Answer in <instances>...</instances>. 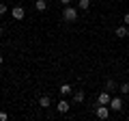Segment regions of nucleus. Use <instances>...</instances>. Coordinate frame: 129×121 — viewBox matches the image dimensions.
Returning <instances> with one entry per match:
<instances>
[{
  "label": "nucleus",
  "mask_w": 129,
  "mask_h": 121,
  "mask_svg": "<svg viewBox=\"0 0 129 121\" xmlns=\"http://www.w3.org/2000/svg\"><path fill=\"white\" fill-rule=\"evenodd\" d=\"M62 19H64V22H75V19H78V7L67 5L64 11H62Z\"/></svg>",
  "instance_id": "nucleus-1"
},
{
  "label": "nucleus",
  "mask_w": 129,
  "mask_h": 121,
  "mask_svg": "<svg viewBox=\"0 0 129 121\" xmlns=\"http://www.w3.org/2000/svg\"><path fill=\"white\" fill-rule=\"evenodd\" d=\"M95 117H97V119H108V117H110V106H106V104H97Z\"/></svg>",
  "instance_id": "nucleus-2"
},
{
  "label": "nucleus",
  "mask_w": 129,
  "mask_h": 121,
  "mask_svg": "<svg viewBox=\"0 0 129 121\" xmlns=\"http://www.w3.org/2000/svg\"><path fill=\"white\" fill-rule=\"evenodd\" d=\"M110 99H112V95H110V91H108V89L97 95V104H106V106H110Z\"/></svg>",
  "instance_id": "nucleus-3"
},
{
  "label": "nucleus",
  "mask_w": 129,
  "mask_h": 121,
  "mask_svg": "<svg viewBox=\"0 0 129 121\" xmlns=\"http://www.w3.org/2000/svg\"><path fill=\"white\" fill-rule=\"evenodd\" d=\"M110 110L120 112V110H123V99H120V97H112L110 99Z\"/></svg>",
  "instance_id": "nucleus-4"
},
{
  "label": "nucleus",
  "mask_w": 129,
  "mask_h": 121,
  "mask_svg": "<svg viewBox=\"0 0 129 121\" xmlns=\"http://www.w3.org/2000/svg\"><path fill=\"white\" fill-rule=\"evenodd\" d=\"M11 15H13V19H24V15H26V9H24L22 5H17V7H13Z\"/></svg>",
  "instance_id": "nucleus-5"
},
{
  "label": "nucleus",
  "mask_w": 129,
  "mask_h": 121,
  "mask_svg": "<svg viewBox=\"0 0 129 121\" xmlns=\"http://www.w3.org/2000/svg\"><path fill=\"white\" fill-rule=\"evenodd\" d=\"M69 108H71V104L67 102V99H60V102L56 104V110H58V112H62V115H64V112H69Z\"/></svg>",
  "instance_id": "nucleus-6"
},
{
  "label": "nucleus",
  "mask_w": 129,
  "mask_h": 121,
  "mask_svg": "<svg viewBox=\"0 0 129 121\" xmlns=\"http://www.w3.org/2000/svg\"><path fill=\"white\" fill-rule=\"evenodd\" d=\"M60 95H64V97H67V95H73V87H71L69 82H64V84H60Z\"/></svg>",
  "instance_id": "nucleus-7"
},
{
  "label": "nucleus",
  "mask_w": 129,
  "mask_h": 121,
  "mask_svg": "<svg viewBox=\"0 0 129 121\" xmlns=\"http://www.w3.org/2000/svg\"><path fill=\"white\" fill-rule=\"evenodd\" d=\"M50 106H52L50 95H41V97H39V108H50Z\"/></svg>",
  "instance_id": "nucleus-8"
},
{
  "label": "nucleus",
  "mask_w": 129,
  "mask_h": 121,
  "mask_svg": "<svg viewBox=\"0 0 129 121\" xmlns=\"http://www.w3.org/2000/svg\"><path fill=\"white\" fill-rule=\"evenodd\" d=\"M84 97H86V95H84V91H82V89L73 91V102H75V104H82V102H84Z\"/></svg>",
  "instance_id": "nucleus-9"
},
{
  "label": "nucleus",
  "mask_w": 129,
  "mask_h": 121,
  "mask_svg": "<svg viewBox=\"0 0 129 121\" xmlns=\"http://www.w3.org/2000/svg\"><path fill=\"white\" fill-rule=\"evenodd\" d=\"M35 9H37L39 13H43V11L47 9V0H37V2H35Z\"/></svg>",
  "instance_id": "nucleus-10"
},
{
  "label": "nucleus",
  "mask_w": 129,
  "mask_h": 121,
  "mask_svg": "<svg viewBox=\"0 0 129 121\" xmlns=\"http://www.w3.org/2000/svg\"><path fill=\"white\" fill-rule=\"evenodd\" d=\"M114 33H116V37H118V39H125V37H127V26L123 24V26H118V28H116Z\"/></svg>",
  "instance_id": "nucleus-11"
},
{
  "label": "nucleus",
  "mask_w": 129,
  "mask_h": 121,
  "mask_svg": "<svg viewBox=\"0 0 129 121\" xmlns=\"http://www.w3.org/2000/svg\"><path fill=\"white\" fill-rule=\"evenodd\" d=\"M78 9L80 11H88L90 9V0H78Z\"/></svg>",
  "instance_id": "nucleus-12"
},
{
  "label": "nucleus",
  "mask_w": 129,
  "mask_h": 121,
  "mask_svg": "<svg viewBox=\"0 0 129 121\" xmlns=\"http://www.w3.org/2000/svg\"><path fill=\"white\" fill-rule=\"evenodd\" d=\"M118 91H120L123 95H127V93H129V82H123V84L118 87Z\"/></svg>",
  "instance_id": "nucleus-13"
},
{
  "label": "nucleus",
  "mask_w": 129,
  "mask_h": 121,
  "mask_svg": "<svg viewBox=\"0 0 129 121\" xmlns=\"http://www.w3.org/2000/svg\"><path fill=\"white\" fill-rule=\"evenodd\" d=\"M106 89H108V91H114V89H116V82H114V80H108V82H106Z\"/></svg>",
  "instance_id": "nucleus-14"
},
{
  "label": "nucleus",
  "mask_w": 129,
  "mask_h": 121,
  "mask_svg": "<svg viewBox=\"0 0 129 121\" xmlns=\"http://www.w3.org/2000/svg\"><path fill=\"white\" fill-rule=\"evenodd\" d=\"M7 11H9V7H7V2L2 0V2H0V15H5Z\"/></svg>",
  "instance_id": "nucleus-15"
},
{
  "label": "nucleus",
  "mask_w": 129,
  "mask_h": 121,
  "mask_svg": "<svg viewBox=\"0 0 129 121\" xmlns=\"http://www.w3.org/2000/svg\"><path fill=\"white\" fill-rule=\"evenodd\" d=\"M7 119H9V115H7L5 110H0V121H7Z\"/></svg>",
  "instance_id": "nucleus-16"
},
{
  "label": "nucleus",
  "mask_w": 129,
  "mask_h": 121,
  "mask_svg": "<svg viewBox=\"0 0 129 121\" xmlns=\"http://www.w3.org/2000/svg\"><path fill=\"white\" fill-rule=\"evenodd\" d=\"M123 24H125V26H129V13H125V17H123Z\"/></svg>",
  "instance_id": "nucleus-17"
},
{
  "label": "nucleus",
  "mask_w": 129,
  "mask_h": 121,
  "mask_svg": "<svg viewBox=\"0 0 129 121\" xmlns=\"http://www.w3.org/2000/svg\"><path fill=\"white\" fill-rule=\"evenodd\" d=\"M58 2H60V5H64V7H67V5H71V0H58Z\"/></svg>",
  "instance_id": "nucleus-18"
},
{
  "label": "nucleus",
  "mask_w": 129,
  "mask_h": 121,
  "mask_svg": "<svg viewBox=\"0 0 129 121\" xmlns=\"http://www.w3.org/2000/svg\"><path fill=\"white\" fill-rule=\"evenodd\" d=\"M2 63H5V56H2V54H0V65H2Z\"/></svg>",
  "instance_id": "nucleus-19"
},
{
  "label": "nucleus",
  "mask_w": 129,
  "mask_h": 121,
  "mask_svg": "<svg viewBox=\"0 0 129 121\" xmlns=\"http://www.w3.org/2000/svg\"><path fill=\"white\" fill-rule=\"evenodd\" d=\"M2 33H5V28H2V26H0V37H2Z\"/></svg>",
  "instance_id": "nucleus-20"
},
{
  "label": "nucleus",
  "mask_w": 129,
  "mask_h": 121,
  "mask_svg": "<svg viewBox=\"0 0 129 121\" xmlns=\"http://www.w3.org/2000/svg\"><path fill=\"white\" fill-rule=\"evenodd\" d=\"M127 39H129V26H127Z\"/></svg>",
  "instance_id": "nucleus-21"
},
{
  "label": "nucleus",
  "mask_w": 129,
  "mask_h": 121,
  "mask_svg": "<svg viewBox=\"0 0 129 121\" xmlns=\"http://www.w3.org/2000/svg\"><path fill=\"white\" fill-rule=\"evenodd\" d=\"M26 2H28V0H26Z\"/></svg>",
  "instance_id": "nucleus-22"
}]
</instances>
